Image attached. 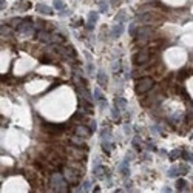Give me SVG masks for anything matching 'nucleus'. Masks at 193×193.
I'll list each match as a JSON object with an SVG mask.
<instances>
[{
    "label": "nucleus",
    "mask_w": 193,
    "mask_h": 193,
    "mask_svg": "<svg viewBox=\"0 0 193 193\" xmlns=\"http://www.w3.org/2000/svg\"><path fill=\"white\" fill-rule=\"evenodd\" d=\"M153 85H155V82H153L152 77H142V79H139L136 82L134 90H136L137 94H145V93H148L150 90L153 88Z\"/></svg>",
    "instance_id": "f257e3e1"
},
{
    "label": "nucleus",
    "mask_w": 193,
    "mask_h": 193,
    "mask_svg": "<svg viewBox=\"0 0 193 193\" xmlns=\"http://www.w3.org/2000/svg\"><path fill=\"white\" fill-rule=\"evenodd\" d=\"M51 185L54 190H67V182L60 173H54L51 176Z\"/></svg>",
    "instance_id": "f03ea898"
},
{
    "label": "nucleus",
    "mask_w": 193,
    "mask_h": 193,
    "mask_svg": "<svg viewBox=\"0 0 193 193\" xmlns=\"http://www.w3.org/2000/svg\"><path fill=\"white\" fill-rule=\"evenodd\" d=\"M150 59V54L147 50H141L139 53H136L134 57H133V62L136 63V65H144V63H147Z\"/></svg>",
    "instance_id": "7ed1b4c3"
},
{
    "label": "nucleus",
    "mask_w": 193,
    "mask_h": 193,
    "mask_svg": "<svg viewBox=\"0 0 193 193\" xmlns=\"http://www.w3.org/2000/svg\"><path fill=\"white\" fill-rule=\"evenodd\" d=\"M94 176L96 178H99V179H102V178H110V173H108V170H107L104 165H98L96 164V167H94Z\"/></svg>",
    "instance_id": "20e7f679"
},
{
    "label": "nucleus",
    "mask_w": 193,
    "mask_h": 193,
    "mask_svg": "<svg viewBox=\"0 0 193 193\" xmlns=\"http://www.w3.org/2000/svg\"><path fill=\"white\" fill-rule=\"evenodd\" d=\"M152 34V28H148V26H142V28H139L137 29V33H136V37L137 40H145L148 39V36Z\"/></svg>",
    "instance_id": "39448f33"
},
{
    "label": "nucleus",
    "mask_w": 193,
    "mask_h": 193,
    "mask_svg": "<svg viewBox=\"0 0 193 193\" xmlns=\"http://www.w3.org/2000/svg\"><path fill=\"white\" fill-rule=\"evenodd\" d=\"M34 29V26H33V23L29 22V20H26V22H22L19 25V28H17V31L19 33H22V34H28V33H31V31Z\"/></svg>",
    "instance_id": "423d86ee"
},
{
    "label": "nucleus",
    "mask_w": 193,
    "mask_h": 193,
    "mask_svg": "<svg viewBox=\"0 0 193 193\" xmlns=\"http://www.w3.org/2000/svg\"><path fill=\"white\" fill-rule=\"evenodd\" d=\"M74 133H76V136H79V137H87V136H90L93 131H91V130H88L87 127L79 125V127H76V130H74Z\"/></svg>",
    "instance_id": "0eeeda50"
},
{
    "label": "nucleus",
    "mask_w": 193,
    "mask_h": 193,
    "mask_svg": "<svg viewBox=\"0 0 193 193\" xmlns=\"http://www.w3.org/2000/svg\"><path fill=\"white\" fill-rule=\"evenodd\" d=\"M36 9H37V13H40V14H45V16L53 14V9H51L48 5H45V3H37V5H36Z\"/></svg>",
    "instance_id": "6e6552de"
},
{
    "label": "nucleus",
    "mask_w": 193,
    "mask_h": 193,
    "mask_svg": "<svg viewBox=\"0 0 193 193\" xmlns=\"http://www.w3.org/2000/svg\"><path fill=\"white\" fill-rule=\"evenodd\" d=\"M122 33H124V23H117L111 28V37H114V39H117Z\"/></svg>",
    "instance_id": "1a4fd4ad"
},
{
    "label": "nucleus",
    "mask_w": 193,
    "mask_h": 193,
    "mask_svg": "<svg viewBox=\"0 0 193 193\" xmlns=\"http://www.w3.org/2000/svg\"><path fill=\"white\" fill-rule=\"evenodd\" d=\"M98 13H94V11H91L90 14H88V29H93L94 28V25H96V22H98Z\"/></svg>",
    "instance_id": "9d476101"
},
{
    "label": "nucleus",
    "mask_w": 193,
    "mask_h": 193,
    "mask_svg": "<svg viewBox=\"0 0 193 193\" xmlns=\"http://www.w3.org/2000/svg\"><path fill=\"white\" fill-rule=\"evenodd\" d=\"M128 161H130V159H128V158H125V161H124V162L121 164V173H122V176L124 178H128V176H130V168H128Z\"/></svg>",
    "instance_id": "9b49d317"
},
{
    "label": "nucleus",
    "mask_w": 193,
    "mask_h": 193,
    "mask_svg": "<svg viewBox=\"0 0 193 193\" xmlns=\"http://www.w3.org/2000/svg\"><path fill=\"white\" fill-rule=\"evenodd\" d=\"M37 39L42 40V42H53V36L50 33H47V31H39Z\"/></svg>",
    "instance_id": "f8f14e48"
},
{
    "label": "nucleus",
    "mask_w": 193,
    "mask_h": 193,
    "mask_svg": "<svg viewBox=\"0 0 193 193\" xmlns=\"http://www.w3.org/2000/svg\"><path fill=\"white\" fill-rule=\"evenodd\" d=\"M114 105H116L119 110H125V108H127V99H124V98H116V99H114Z\"/></svg>",
    "instance_id": "ddd939ff"
},
{
    "label": "nucleus",
    "mask_w": 193,
    "mask_h": 193,
    "mask_svg": "<svg viewBox=\"0 0 193 193\" xmlns=\"http://www.w3.org/2000/svg\"><path fill=\"white\" fill-rule=\"evenodd\" d=\"M98 82L102 85V87L107 85V74H105L104 70H99V73H98Z\"/></svg>",
    "instance_id": "4468645a"
},
{
    "label": "nucleus",
    "mask_w": 193,
    "mask_h": 193,
    "mask_svg": "<svg viewBox=\"0 0 193 193\" xmlns=\"http://www.w3.org/2000/svg\"><path fill=\"white\" fill-rule=\"evenodd\" d=\"M168 176H170V178L181 176V168H179V165H178V167H171V168L168 170Z\"/></svg>",
    "instance_id": "2eb2a0df"
},
{
    "label": "nucleus",
    "mask_w": 193,
    "mask_h": 193,
    "mask_svg": "<svg viewBox=\"0 0 193 193\" xmlns=\"http://www.w3.org/2000/svg\"><path fill=\"white\" fill-rule=\"evenodd\" d=\"M102 148H104V152L107 155H110L111 153V148H113V144L110 141H102Z\"/></svg>",
    "instance_id": "dca6fc26"
},
{
    "label": "nucleus",
    "mask_w": 193,
    "mask_h": 193,
    "mask_svg": "<svg viewBox=\"0 0 193 193\" xmlns=\"http://www.w3.org/2000/svg\"><path fill=\"white\" fill-rule=\"evenodd\" d=\"M101 137H102V141H110L111 139V133L108 128H104V130L101 131Z\"/></svg>",
    "instance_id": "f3484780"
},
{
    "label": "nucleus",
    "mask_w": 193,
    "mask_h": 193,
    "mask_svg": "<svg viewBox=\"0 0 193 193\" xmlns=\"http://www.w3.org/2000/svg\"><path fill=\"white\" fill-rule=\"evenodd\" d=\"M29 3L28 2H19L17 5H16V9H19V11H26V9H29Z\"/></svg>",
    "instance_id": "a211bd4d"
},
{
    "label": "nucleus",
    "mask_w": 193,
    "mask_h": 193,
    "mask_svg": "<svg viewBox=\"0 0 193 193\" xmlns=\"http://www.w3.org/2000/svg\"><path fill=\"white\" fill-rule=\"evenodd\" d=\"M187 187V182L184 179H178L176 181V190H184Z\"/></svg>",
    "instance_id": "6ab92c4d"
},
{
    "label": "nucleus",
    "mask_w": 193,
    "mask_h": 193,
    "mask_svg": "<svg viewBox=\"0 0 193 193\" xmlns=\"http://www.w3.org/2000/svg\"><path fill=\"white\" fill-rule=\"evenodd\" d=\"M181 153H182L181 150H173V152H171V153L168 155V158H170L171 161H175V159H178V158L181 156Z\"/></svg>",
    "instance_id": "aec40b11"
},
{
    "label": "nucleus",
    "mask_w": 193,
    "mask_h": 193,
    "mask_svg": "<svg viewBox=\"0 0 193 193\" xmlns=\"http://www.w3.org/2000/svg\"><path fill=\"white\" fill-rule=\"evenodd\" d=\"M53 3H54V8H56V9H59V11H63V8H65V5H63L62 0H54Z\"/></svg>",
    "instance_id": "412c9836"
},
{
    "label": "nucleus",
    "mask_w": 193,
    "mask_h": 193,
    "mask_svg": "<svg viewBox=\"0 0 193 193\" xmlns=\"http://www.w3.org/2000/svg\"><path fill=\"white\" fill-rule=\"evenodd\" d=\"M94 99H96V101H104V94H102V91H101L99 88L94 90Z\"/></svg>",
    "instance_id": "4be33fe9"
},
{
    "label": "nucleus",
    "mask_w": 193,
    "mask_h": 193,
    "mask_svg": "<svg viewBox=\"0 0 193 193\" xmlns=\"http://www.w3.org/2000/svg\"><path fill=\"white\" fill-rule=\"evenodd\" d=\"M124 20H125V13H124V11H121L119 14L116 16V22H117V23H122Z\"/></svg>",
    "instance_id": "5701e85b"
},
{
    "label": "nucleus",
    "mask_w": 193,
    "mask_h": 193,
    "mask_svg": "<svg viewBox=\"0 0 193 193\" xmlns=\"http://www.w3.org/2000/svg\"><path fill=\"white\" fill-rule=\"evenodd\" d=\"M20 23H22V19H11V22H9V25H11V26H16V28H19Z\"/></svg>",
    "instance_id": "b1692460"
},
{
    "label": "nucleus",
    "mask_w": 193,
    "mask_h": 193,
    "mask_svg": "<svg viewBox=\"0 0 193 193\" xmlns=\"http://www.w3.org/2000/svg\"><path fill=\"white\" fill-rule=\"evenodd\" d=\"M111 114H113V117H114V119L117 121V119H119V108H117V107L114 105L113 107V110H111Z\"/></svg>",
    "instance_id": "393cba45"
},
{
    "label": "nucleus",
    "mask_w": 193,
    "mask_h": 193,
    "mask_svg": "<svg viewBox=\"0 0 193 193\" xmlns=\"http://www.w3.org/2000/svg\"><path fill=\"white\" fill-rule=\"evenodd\" d=\"M133 147L136 150H141V139H139V137H134L133 139Z\"/></svg>",
    "instance_id": "a878e982"
},
{
    "label": "nucleus",
    "mask_w": 193,
    "mask_h": 193,
    "mask_svg": "<svg viewBox=\"0 0 193 193\" xmlns=\"http://www.w3.org/2000/svg\"><path fill=\"white\" fill-rule=\"evenodd\" d=\"M99 9H101V13H107V9H108V5H107V2H101V3H99Z\"/></svg>",
    "instance_id": "bb28decb"
},
{
    "label": "nucleus",
    "mask_w": 193,
    "mask_h": 193,
    "mask_svg": "<svg viewBox=\"0 0 193 193\" xmlns=\"http://www.w3.org/2000/svg\"><path fill=\"white\" fill-rule=\"evenodd\" d=\"M90 188H91V182H90V181H85V182H83V185H82V190L88 191Z\"/></svg>",
    "instance_id": "cd10ccee"
},
{
    "label": "nucleus",
    "mask_w": 193,
    "mask_h": 193,
    "mask_svg": "<svg viewBox=\"0 0 193 193\" xmlns=\"http://www.w3.org/2000/svg\"><path fill=\"white\" fill-rule=\"evenodd\" d=\"M119 65H121L119 62H114L113 63V71H119Z\"/></svg>",
    "instance_id": "c85d7f7f"
},
{
    "label": "nucleus",
    "mask_w": 193,
    "mask_h": 193,
    "mask_svg": "<svg viewBox=\"0 0 193 193\" xmlns=\"http://www.w3.org/2000/svg\"><path fill=\"white\" fill-rule=\"evenodd\" d=\"M5 6H6V2L5 0H0V9H5Z\"/></svg>",
    "instance_id": "c756f323"
},
{
    "label": "nucleus",
    "mask_w": 193,
    "mask_h": 193,
    "mask_svg": "<svg viewBox=\"0 0 193 193\" xmlns=\"http://www.w3.org/2000/svg\"><path fill=\"white\" fill-rule=\"evenodd\" d=\"M8 29H9V28L3 25V26H2V34H8Z\"/></svg>",
    "instance_id": "7c9ffc66"
},
{
    "label": "nucleus",
    "mask_w": 193,
    "mask_h": 193,
    "mask_svg": "<svg viewBox=\"0 0 193 193\" xmlns=\"http://www.w3.org/2000/svg\"><path fill=\"white\" fill-rule=\"evenodd\" d=\"M90 127H91V128H90V130H91V131H94V130H96V122H94V121H91V124H90Z\"/></svg>",
    "instance_id": "2f4dec72"
},
{
    "label": "nucleus",
    "mask_w": 193,
    "mask_h": 193,
    "mask_svg": "<svg viewBox=\"0 0 193 193\" xmlns=\"http://www.w3.org/2000/svg\"><path fill=\"white\" fill-rule=\"evenodd\" d=\"M88 73H90V74L93 73V63H88Z\"/></svg>",
    "instance_id": "473e14b6"
},
{
    "label": "nucleus",
    "mask_w": 193,
    "mask_h": 193,
    "mask_svg": "<svg viewBox=\"0 0 193 193\" xmlns=\"http://www.w3.org/2000/svg\"><path fill=\"white\" fill-rule=\"evenodd\" d=\"M190 139H193V134H191V136H190Z\"/></svg>",
    "instance_id": "72a5a7b5"
}]
</instances>
